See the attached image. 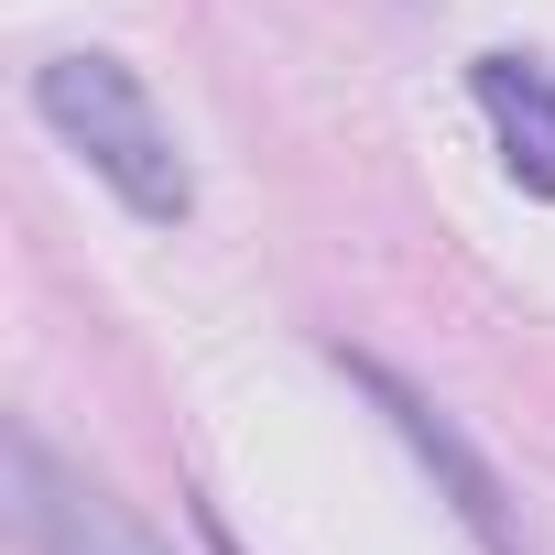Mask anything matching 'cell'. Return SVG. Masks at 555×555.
<instances>
[{"instance_id": "1", "label": "cell", "mask_w": 555, "mask_h": 555, "mask_svg": "<svg viewBox=\"0 0 555 555\" xmlns=\"http://www.w3.org/2000/svg\"><path fill=\"white\" fill-rule=\"evenodd\" d=\"M34 109H44V131L131 207V218H153V229H175L185 207H196V175H185V142H175V120L153 109V88L120 66V55H99V44H77V55H44L34 66Z\"/></svg>"}, {"instance_id": "2", "label": "cell", "mask_w": 555, "mask_h": 555, "mask_svg": "<svg viewBox=\"0 0 555 555\" xmlns=\"http://www.w3.org/2000/svg\"><path fill=\"white\" fill-rule=\"evenodd\" d=\"M338 371L382 403V425L414 447V468H425V479H436V501L479 533V555H544V544H533V522H522V501H512V479L457 436V414H447L436 392H414V382H403V371H382L371 349H338Z\"/></svg>"}, {"instance_id": "3", "label": "cell", "mask_w": 555, "mask_h": 555, "mask_svg": "<svg viewBox=\"0 0 555 555\" xmlns=\"http://www.w3.org/2000/svg\"><path fill=\"white\" fill-rule=\"evenodd\" d=\"M0 490H12V533H23V555H175V544H164L109 479L66 468L34 425L0 436Z\"/></svg>"}, {"instance_id": "4", "label": "cell", "mask_w": 555, "mask_h": 555, "mask_svg": "<svg viewBox=\"0 0 555 555\" xmlns=\"http://www.w3.org/2000/svg\"><path fill=\"white\" fill-rule=\"evenodd\" d=\"M468 99H479L512 185L522 196H555V66L544 55H479L468 66Z\"/></svg>"}]
</instances>
